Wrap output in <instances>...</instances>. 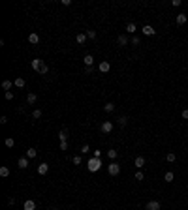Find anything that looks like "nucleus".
<instances>
[{
	"label": "nucleus",
	"mask_w": 188,
	"mask_h": 210,
	"mask_svg": "<svg viewBox=\"0 0 188 210\" xmlns=\"http://www.w3.org/2000/svg\"><path fill=\"white\" fill-rule=\"evenodd\" d=\"M47 72H49V68H47V64H43V66H41V70H40V73H41V75H45Z\"/></svg>",
	"instance_id": "72a5a7b5"
},
{
	"label": "nucleus",
	"mask_w": 188,
	"mask_h": 210,
	"mask_svg": "<svg viewBox=\"0 0 188 210\" xmlns=\"http://www.w3.org/2000/svg\"><path fill=\"white\" fill-rule=\"evenodd\" d=\"M92 158H102V152H100V150H94V156Z\"/></svg>",
	"instance_id": "58836bf2"
},
{
	"label": "nucleus",
	"mask_w": 188,
	"mask_h": 210,
	"mask_svg": "<svg viewBox=\"0 0 188 210\" xmlns=\"http://www.w3.org/2000/svg\"><path fill=\"white\" fill-rule=\"evenodd\" d=\"M119 124H121V126H126V124H128V118H126V116H121V118H119Z\"/></svg>",
	"instance_id": "2f4dec72"
},
{
	"label": "nucleus",
	"mask_w": 188,
	"mask_h": 210,
	"mask_svg": "<svg viewBox=\"0 0 188 210\" xmlns=\"http://www.w3.org/2000/svg\"><path fill=\"white\" fill-rule=\"evenodd\" d=\"M23 208H25V210H36V203L32 201V199H28V201H25Z\"/></svg>",
	"instance_id": "0eeeda50"
},
{
	"label": "nucleus",
	"mask_w": 188,
	"mask_h": 210,
	"mask_svg": "<svg viewBox=\"0 0 188 210\" xmlns=\"http://www.w3.org/2000/svg\"><path fill=\"white\" fill-rule=\"evenodd\" d=\"M135 30H137V28H135L134 23H128V25H126V32H128V34H134Z\"/></svg>",
	"instance_id": "f3484780"
},
{
	"label": "nucleus",
	"mask_w": 188,
	"mask_h": 210,
	"mask_svg": "<svg viewBox=\"0 0 188 210\" xmlns=\"http://www.w3.org/2000/svg\"><path fill=\"white\" fill-rule=\"evenodd\" d=\"M36 156H38L36 148H28V150H27V158H28V160H34Z\"/></svg>",
	"instance_id": "f8f14e48"
},
{
	"label": "nucleus",
	"mask_w": 188,
	"mask_h": 210,
	"mask_svg": "<svg viewBox=\"0 0 188 210\" xmlns=\"http://www.w3.org/2000/svg\"><path fill=\"white\" fill-rule=\"evenodd\" d=\"M6 99H9V101L13 99V92H11V90H9V92H6Z\"/></svg>",
	"instance_id": "e433bc0d"
},
{
	"label": "nucleus",
	"mask_w": 188,
	"mask_h": 210,
	"mask_svg": "<svg viewBox=\"0 0 188 210\" xmlns=\"http://www.w3.org/2000/svg\"><path fill=\"white\" fill-rule=\"evenodd\" d=\"M162 208V205L158 201H149L147 203V210H160Z\"/></svg>",
	"instance_id": "39448f33"
},
{
	"label": "nucleus",
	"mask_w": 188,
	"mask_h": 210,
	"mask_svg": "<svg viewBox=\"0 0 188 210\" xmlns=\"http://www.w3.org/2000/svg\"><path fill=\"white\" fill-rule=\"evenodd\" d=\"M83 60H85V66H87V68H92V62H94L92 54H87V56L83 58Z\"/></svg>",
	"instance_id": "ddd939ff"
},
{
	"label": "nucleus",
	"mask_w": 188,
	"mask_h": 210,
	"mask_svg": "<svg viewBox=\"0 0 188 210\" xmlns=\"http://www.w3.org/2000/svg\"><path fill=\"white\" fill-rule=\"evenodd\" d=\"M47 171H49V165H47V163H40V165H38V173L40 174H47Z\"/></svg>",
	"instance_id": "9b49d317"
},
{
	"label": "nucleus",
	"mask_w": 188,
	"mask_h": 210,
	"mask_svg": "<svg viewBox=\"0 0 188 210\" xmlns=\"http://www.w3.org/2000/svg\"><path fill=\"white\" fill-rule=\"evenodd\" d=\"M132 43H134V45H139V38H137V36H132Z\"/></svg>",
	"instance_id": "4c0bfd02"
},
{
	"label": "nucleus",
	"mask_w": 188,
	"mask_h": 210,
	"mask_svg": "<svg viewBox=\"0 0 188 210\" xmlns=\"http://www.w3.org/2000/svg\"><path fill=\"white\" fill-rule=\"evenodd\" d=\"M51 210H57V208H51Z\"/></svg>",
	"instance_id": "79ce46f5"
},
{
	"label": "nucleus",
	"mask_w": 188,
	"mask_h": 210,
	"mask_svg": "<svg viewBox=\"0 0 188 210\" xmlns=\"http://www.w3.org/2000/svg\"><path fill=\"white\" fill-rule=\"evenodd\" d=\"M173 178H175V174L171 173V171H167V173L164 174V180H166V182H173Z\"/></svg>",
	"instance_id": "a211bd4d"
},
{
	"label": "nucleus",
	"mask_w": 188,
	"mask_h": 210,
	"mask_svg": "<svg viewBox=\"0 0 188 210\" xmlns=\"http://www.w3.org/2000/svg\"><path fill=\"white\" fill-rule=\"evenodd\" d=\"M0 176H2V178L9 176V169H8V167H0Z\"/></svg>",
	"instance_id": "aec40b11"
},
{
	"label": "nucleus",
	"mask_w": 188,
	"mask_h": 210,
	"mask_svg": "<svg viewBox=\"0 0 188 210\" xmlns=\"http://www.w3.org/2000/svg\"><path fill=\"white\" fill-rule=\"evenodd\" d=\"M13 85H15V86H19V88H23V86H25V79H23V77H17Z\"/></svg>",
	"instance_id": "4be33fe9"
},
{
	"label": "nucleus",
	"mask_w": 188,
	"mask_h": 210,
	"mask_svg": "<svg viewBox=\"0 0 188 210\" xmlns=\"http://www.w3.org/2000/svg\"><path fill=\"white\" fill-rule=\"evenodd\" d=\"M141 32H143L145 36H154V32H156V30H154L152 26H149V25H145V26L141 28Z\"/></svg>",
	"instance_id": "423d86ee"
},
{
	"label": "nucleus",
	"mask_w": 188,
	"mask_h": 210,
	"mask_svg": "<svg viewBox=\"0 0 188 210\" xmlns=\"http://www.w3.org/2000/svg\"><path fill=\"white\" fill-rule=\"evenodd\" d=\"M36 94H34V92H30V94H27V103H30V105H32V103H36Z\"/></svg>",
	"instance_id": "4468645a"
},
{
	"label": "nucleus",
	"mask_w": 188,
	"mask_h": 210,
	"mask_svg": "<svg viewBox=\"0 0 188 210\" xmlns=\"http://www.w3.org/2000/svg\"><path fill=\"white\" fill-rule=\"evenodd\" d=\"M100 130H102V133H111V131H113V124L109 120H105V122H102Z\"/></svg>",
	"instance_id": "7ed1b4c3"
},
{
	"label": "nucleus",
	"mask_w": 188,
	"mask_h": 210,
	"mask_svg": "<svg viewBox=\"0 0 188 210\" xmlns=\"http://www.w3.org/2000/svg\"><path fill=\"white\" fill-rule=\"evenodd\" d=\"M87 167H89L90 173H96V171L102 167V160H100V158H90V160L87 161Z\"/></svg>",
	"instance_id": "f257e3e1"
},
{
	"label": "nucleus",
	"mask_w": 188,
	"mask_h": 210,
	"mask_svg": "<svg viewBox=\"0 0 188 210\" xmlns=\"http://www.w3.org/2000/svg\"><path fill=\"white\" fill-rule=\"evenodd\" d=\"M143 178H145V174L141 173V171H137V173H135V180H139V182H141Z\"/></svg>",
	"instance_id": "c756f323"
},
{
	"label": "nucleus",
	"mask_w": 188,
	"mask_h": 210,
	"mask_svg": "<svg viewBox=\"0 0 188 210\" xmlns=\"http://www.w3.org/2000/svg\"><path fill=\"white\" fill-rule=\"evenodd\" d=\"M166 160H167V161H169V163H173V161H175V160H177V156H175V154H173V152H169V154H167V156H166Z\"/></svg>",
	"instance_id": "bb28decb"
},
{
	"label": "nucleus",
	"mask_w": 188,
	"mask_h": 210,
	"mask_svg": "<svg viewBox=\"0 0 188 210\" xmlns=\"http://www.w3.org/2000/svg\"><path fill=\"white\" fill-rule=\"evenodd\" d=\"M107 156L111 158V160H115V158H117V150H115V148H111V150H107Z\"/></svg>",
	"instance_id": "cd10ccee"
},
{
	"label": "nucleus",
	"mask_w": 188,
	"mask_h": 210,
	"mask_svg": "<svg viewBox=\"0 0 188 210\" xmlns=\"http://www.w3.org/2000/svg\"><path fill=\"white\" fill-rule=\"evenodd\" d=\"M117 41H119V45H126V43H128V38H126V36H119Z\"/></svg>",
	"instance_id": "b1692460"
},
{
	"label": "nucleus",
	"mask_w": 188,
	"mask_h": 210,
	"mask_svg": "<svg viewBox=\"0 0 188 210\" xmlns=\"http://www.w3.org/2000/svg\"><path fill=\"white\" fill-rule=\"evenodd\" d=\"M60 150H68V141H60Z\"/></svg>",
	"instance_id": "f704fd0d"
},
{
	"label": "nucleus",
	"mask_w": 188,
	"mask_h": 210,
	"mask_svg": "<svg viewBox=\"0 0 188 210\" xmlns=\"http://www.w3.org/2000/svg\"><path fill=\"white\" fill-rule=\"evenodd\" d=\"M186 23V13H179L177 15V25H184Z\"/></svg>",
	"instance_id": "dca6fc26"
},
{
	"label": "nucleus",
	"mask_w": 188,
	"mask_h": 210,
	"mask_svg": "<svg viewBox=\"0 0 188 210\" xmlns=\"http://www.w3.org/2000/svg\"><path fill=\"white\" fill-rule=\"evenodd\" d=\"M6 146H8V148H13L15 146V141L11 137H8V139H6Z\"/></svg>",
	"instance_id": "a878e982"
},
{
	"label": "nucleus",
	"mask_w": 188,
	"mask_h": 210,
	"mask_svg": "<svg viewBox=\"0 0 188 210\" xmlns=\"http://www.w3.org/2000/svg\"><path fill=\"white\" fill-rule=\"evenodd\" d=\"M107 171H109L111 176H117V174L121 173V165H119L117 161H113V163H109V165H107Z\"/></svg>",
	"instance_id": "f03ea898"
},
{
	"label": "nucleus",
	"mask_w": 188,
	"mask_h": 210,
	"mask_svg": "<svg viewBox=\"0 0 188 210\" xmlns=\"http://www.w3.org/2000/svg\"><path fill=\"white\" fill-rule=\"evenodd\" d=\"M72 161H73V165H81V156H73Z\"/></svg>",
	"instance_id": "c85d7f7f"
},
{
	"label": "nucleus",
	"mask_w": 188,
	"mask_h": 210,
	"mask_svg": "<svg viewBox=\"0 0 188 210\" xmlns=\"http://www.w3.org/2000/svg\"><path fill=\"white\" fill-rule=\"evenodd\" d=\"M98 70H100V73H107L109 70H111V64H109L107 60H102L100 66H98Z\"/></svg>",
	"instance_id": "20e7f679"
},
{
	"label": "nucleus",
	"mask_w": 188,
	"mask_h": 210,
	"mask_svg": "<svg viewBox=\"0 0 188 210\" xmlns=\"http://www.w3.org/2000/svg\"><path fill=\"white\" fill-rule=\"evenodd\" d=\"M87 38L94 40V38H96V32H94V30H87Z\"/></svg>",
	"instance_id": "7c9ffc66"
},
{
	"label": "nucleus",
	"mask_w": 188,
	"mask_h": 210,
	"mask_svg": "<svg viewBox=\"0 0 188 210\" xmlns=\"http://www.w3.org/2000/svg\"><path fill=\"white\" fill-rule=\"evenodd\" d=\"M30 64H32V68H34L36 72H40V70H41V66H43V62H41L40 58H34V60H32Z\"/></svg>",
	"instance_id": "6e6552de"
},
{
	"label": "nucleus",
	"mask_w": 188,
	"mask_h": 210,
	"mask_svg": "<svg viewBox=\"0 0 188 210\" xmlns=\"http://www.w3.org/2000/svg\"><path fill=\"white\" fill-rule=\"evenodd\" d=\"M171 6H175V8H177V6H181V0H173V2H171Z\"/></svg>",
	"instance_id": "ea45409f"
},
{
	"label": "nucleus",
	"mask_w": 188,
	"mask_h": 210,
	"mask_svg": "<svg viewBox=\"0 0 188 210\" xmlns=\"http://www.w3.org/2000/svg\"><path fill=\"white\" fill-rule=\"evenodd\" d=\"M183 118H186V120H188V109H184V111H183Z\"/></svg>",
	"instance_id": "a19ab883"
},
{
	"label": "nucleus",
	"mask_w": 188,
	"mask_h": 210,
	"mask_svg": "<svg viewBox=\"0 0 188 210\" xmlns=\"http://www.w3.org/2000/svg\"><path fill=\"white\" fill-rule=\"evenodd\" d=\"M17 167H19V169H27V167H28V158H19Z\"/></svg>",
	"instance_id": "1a4fd4ad"
},
{
	"label": "nucleus",
	"mask_w": 188,
	"mask_h": 210,
	"mask_svg": "<svg viewBox=\"0 0 188 210\" xmlns=\"http://www.w3.org/2000/svg\"><path fill=\"white\" fill-rule=\"evenodd\" d=\"M134 165L137 167V169L145 167V158H143V156H137V158H135V161H134Z\"/></svg>",
	"instance_id": "9d476101"
},
{
	"label": "nucleus",
	"mask_w": 188,
	"mask_h": 210,
	"mask_svg": "<svg viewBox=\"0 0 188 210\" xmlns=\"http://www.w3.org/2000/svg\"><path fill=\"white\" fill-rule=\"evenodd\" d=\"M32 116H34V118H40V116H41V111H40V109H36V111L32 113Z\"/></svg>",
	"instance_id": "c9c22d12"
},
{
	"label": "nucleus",
	"mask_w": 188,
	"mask_h": 210,
	"mask_svg": "<svg viewBox=\"0 0 188 210\" xmlns=\"http://www.w3.org/2000/svg\"><path fill=\"white\" fill-rule=\"evenodd\" d=\"M58 139H60V141H68V130H60V133H58Z\"/></svg>",
	"instance_id": "6ab92c4d"
},
{
	"label": "nucleus",
	"mask_w": 188,
	"mask_h": 210,
	"mask_svg": "<svg viewBox=\"0 0 188 210\" xmlns=\"http://www.w3.org/2000/svg\"><path fill=\"white\" fill-rule=\"evenodd\" d=\"M28 41H30L32 45H36L38 41H40V36H38V34H30V36H28Z\"/></svg>",
	"instance_id": "2eb2a0df"
},
{
	"label": "nucleus",
	"mask_w": 188,
	"mask_h": 210,
	"mask_svg": "<svg viewBox=\"0 0 188 210\" xmlns=\"http://www.w3.org/2000/svg\"><path fill=\"white\" fill-rule=\"evenodd\" d=\"M75 40H77V43H81V45H83V43L87 41V34H77V38H75Z\"/></svg>",
	"instance_id": "412c9836"
},
{
	"label": "nucleus",
	"mask_w": 188,
	"mask_h": 210,
	"mask_svg": "<svg viewBox=\"0 0 188 210\" xmlns=\"http://www.w3.org/2000/svg\"><path fill=\"white\" fill-rule=\"evenodd\" d=\"M2 88H4L6 92H9V88H11V81H4V83H2Z\"/></svg>",
	"instance_id": "393cba45"
},
{
	"label": "nucleus",
	"mask_w": 188,
	"mask_h": 210,
	"mask_svg": "<svg viewBox=\"0 0 188 210\" xmlns=\"http://www.w3.org/2000/svg\"><path fill=\"white\" fill-rule=\"evenodd\" d=\"M89 144H83V146H81V154H89Z\"/></svg>",
	"instance_id": "473e14b6"
},
{
	"label": "nucleus",
	"mask_w": 188,
	"mask_h": 210,
	"mask_svg": "<svg viewBox=\"0 0 188 210\" xmlns=\"http://www.w3.org/2000/svg\"><path fill=\"white\" fill-rule=\"evenodd\" d=\"M103 109H105L107 113H113V111H115V103H105V105H103Z\"/></svg>",
	"instance_id": "5701e85b"
}]
</instances>
